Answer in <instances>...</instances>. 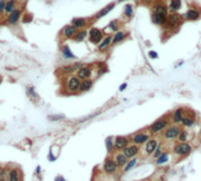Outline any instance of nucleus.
<instances>
[{"label":"nucleus","instance_id":"15","mask_svg":"<svg viewBox=\"0 0 201 181\" xmlns=\"http://www.w3.org/2000/svg\"><path fill=\"white\" fill-rule=\"evenodd\" d=\"M112 159L115 160V162L117 163V166H118L120 168H124V166H126L127 163H128V161H129V159H128L122 152H117L115 155L112 156Z\"/></svg>","mask_w":201,"mask_h":181},{"label":"nucleus","instance_id":"32","mask_svg":"<svg viewBox=\"0 0 201 181\" xmlns=\"http://www.w3.org/2000/svg\"><path fill=\"white\" fill-rule=\"evenodd\" d=\"M137 161H138V159H137V157L130 159V160L128 161V163H127L126 166H124V168H123V172H129L130 169H133V168H134V167L136 166Z\"/></svg>","mask_w":201,"mask_h":181},{"label":"nucleus","instance_id":"17","mask_svg":"<svg viewBox=\"0 0 201 181\" xmlns=\"http://www.w3.org/2000/svg\"><path fill=\"white\" fill-rule=\"evenodd\" d=\"M167 17H168V16H166V14H160V13H151V22H153L155 25L163 26L165 24H166Z\"/></svg>","mask_w":201,"mask_h":181},{"label":"nucleus","instance_id":"40","mask_svg":"<svg viewBox=\"0 0 201 181\" xmlns=\"http://www.w3.org/2000/svg\"><path fill=\"white\" fill-rule=\"evenodd\" d=\"M149 57L153 58V59H155V58H157V53L155 51H150L149 52Z\"/></svg>","mask_w":201,"mask_h":181},{"label":"nucleus","instance_id":"29","mask_svg":"<svg viewBox=\"0 0 201 181\" xmlns=\"http://www.w3.org/2000/svg\"><path fill=\"white\" fill-rule=\"evenodd\" d=\"M114 140L115 139H112V137H108L105 140V147H106V150H108L109 154H111L115 150V142H114Z\"/></svg>","mask_w":201,"mask_h":181},{"label":"nucleus","instance_id":"10","mask_svg":"<svg viewBox=\"0 0 201 181\" xmlns=\"http://www.w3.org/2000/svg\"><path fill=\"white\" fill-rule=\"evenodd\" d=\"M122 153H123L129 160H130V159H134V157H137L138 153H140V146H136V145L131 143V145H129L127 148H124V149L122 150Z\"/></svg>","mask_w":201,"mask_h":181},{"label":"nucleus","instance_id":"31","mask_svg":"<svg viewBox=\"0 0 201 181\" xmlns=\"http://www.w3.org/2000/svg\"><path fill=\"white\" fill-rule=\"evenodd\" d=\"M8 181H20V173L18 169H12L8 174Z\"/></svg>","mask_w":201,"mask_h":181},{"label":"nucleus","instance_id":"5","mask_svg":"<svg viewBox=\"0 0 201 181\" xmlns=\"http://www.w3.org/2000/svg\"><path fill=\"white\" fill-rule=\"evenodd\" d=\"M149 140H150V135L147 134V133H143V131H138V133H136V134L130 136V141L134 145H136V146L146 145Z\"/></svg>","mask_w":201,"mask_h":181},{"label":"nucleus","instance_id":"45","mask_svg":"<svg viewBox=\"0 0 201 181\" xmlns=\"http://www.w3.org/2000/svg\"><path fill=\"white\" fill-rule=\"evenodd\" d=\"M118 1H120V2H121V1H123V0H118Z\"/></svg>","mask_w":201,"mask_h":181},{"label":"nucleus","instance_id":"9","mask_svg":"<svg viewBox=\"0 0 201 181\" xmlns=\"http://www.w3.org/2000/svg\"><path fill=\"white\" fill-rule=\"evenodd\" d=\"M114 142H115V149L116 150H118V152H122L124 148H127L128 146H129V143L131 142L130 141V137H128V136H116L115 137V140H114Z\"/></svg>","mask_w":201,"mask_h":181},{"label":"nucleus","instance_id":"41","mask_svg":"<svg viewBox=\"0 0 201 181\" xmlns=\"http://www.w3.org/2000/svg\"><path fill=\"white\" fill-rule=\"evenodd\" d=\"M64 116L63 115H59V116H50V120H60V118H63Z\"/></svg>","mask_w":201,"mask_h":181},{"label":"nucleus","instance_id":"39","mask_svg":"<svg viewBox=\"0 0 201 181\" xmlns=\"http://www.w3.org/2000/svg\"><path fill=\"white\" fill-rule=\"evenodd\" d=\"M5 1L4 0H0V13H1V11H5Z\"/></svg>","mask_w":201,"mask_h":181},{"label":"nucleus","instance_id":"16","mask_svg":"<svg viewBox=\"0 0 201 181\" xmlns=\"http://www.w3.org/2000/svg\"><path fill=\"white\" fill-rule=\"evenodd\" d=\"M77 28H76L75 26L72 25H66L64 28H63V32H62V34H63V37L64 38H66V39H74L76 36V33H77Z\"/></svg>","mask_w":201,"mask_h":181},{"label":"nucleus","instance_id":"27","mask_svg":"<svg viewBox=\"0 0 201 181\" xmlns=\"http://www.w3.org/2000/svg\"><path fill=\"white\" fill-rule=\"evenodd\" d=\"M62 54H63V57L66 58V59H75L76 58L74 52L70 50V48H69L68 45H64V46L62 48Z\"/></svg>","mask_w":201,"mask_h":181},{"label":"nucleus","instance_id":"21","mask_svg":"<svg viewBox=\"0 0 201 181\" xmlns=\"http://www.w3.org/2000/svg\"><path fill=\"white\" fill-rule=\"evenodd\" d=\"M153 13H160L168 16V6H166L163 2H156L153 6Z\"/></svg>","mask_w":201,"mask_h":181},{"label":"nucleus","instance_id":"33","mask_svg":"<svg viewBox=\"0 0 201 181\" xmlns=\"http://www.w3.org/2000/svg\"><path fill=\"white\" fill-rule=\"evenodd\" d=\"M5 11L7 13H12L13 11H16V0H8L5 5Z\"/></svg>","mask_w":201,"mask_h":181},{"label":"nucleus","instance_id":"42","mask_svg":"<svg viewBox=\"0 0 201 181\" xmlns=\"http://www.w3.org/2000/svg\"><path fill=\"white\" fill-rule=\"evenodd\" d=\"M126 88H127V83H123V84H122V85L120 86V91H123V90H124Z\"/></svg>","mask_w":201,"mask_h":181},{"label":"nucleus","instance_id":"38","mask_svg":"<svg viewBox=\"0 0 201 181\" xmlns=\"http://www.w3.org/2000/svg\"><path fill=\"white\" fill-rule=\"evenodd\" d=\"M27 94H28V96H30V97L38 100V96H37V94H36V91H34V89H33V88H28V89H27Z\"/></svg>","mask_w":201,"mask_h":181},{"label":"nucleus","instance_id":"7","mask_svg":"<svg viewBox=\"0 0 201 181\" xmlns=\"http://www.w3.org/2000/svg\"><path fill=\"white\" fill-rule=\"evenodd\" d=\"M89 40L92 43V44H100V42L104 39V33L103 31L97 28V27H91L89 30Z\"/></svg>","mask_w":201,"mask_h":181},{"label":"nucleus","instance_id":"12","mask_svg":"<svg viewBox=\"0 0 201 181\" xmlns=\"http://www.w3.org/2000/svg\"><path fill=\"white\" fill-rule=\"evenodd\" d=\"M92 75V68L91 66H83L80 70L77 71V77L79 78L80 80H85V79H89Z\"/></svg>","mask_w":201,"mask_h":181},{"label":"nucleus","instance_id":"37","mask_svg":"<svg viewBox=\"0 0 201 181\" xmlns=\"http://www.w3.org/2000/svg\"><path fill=\"white\" fill-rule=\"evenodd\" d=\"M162 153H163V152H162V146H160V145H159V146H157V148L155 149L154 154H153V159H155V160H156V159H159L160 156L162 155Z\"/></svg>","mask_w":201,"mask_h":181},{"label":"nucleus","instance_id":"11","mask_svg":"<svg viewBox=\"0 0 201 181\" xmlns=\"http://www.w3.org/2000/svg\"><path fill=\"white\" fill-rule=\"evenodd\" d=\"M182 18L185 20H191V22H195V20H199L201 18V12L197 8H189L183 16Z\"/></svg>","mask_w":201,"mask_h":181},{"label":"nucleus","instance_id":"1","mask_svg":"<svg viewBox=\"0 0 201 181\" xmlns=\"http://www.w3.org/2000/svg\"><path fill=\"white\" fill-rule=\"evenodd\" d=\"M169 116L167 115V116H163V117H161V118H159V120H156L155 122H153L150 126H149V133L153 134V135H157V134H160V133H162L163 130H166L168 127H169Z\"/></svg>","mask_w":201,"mask_h":181},{"label":"nucleus","instance_id":"36","mask_svg":"<svg viewBox=\"0 0 201 181\" xmlns=\"http://www.w3.org/2000/svg\"><path fill=\"white\" fill-rule=\"evenodd\" d=\"M168 160H169L168 153H162V155L160 156L159 159H156L155 162H156V165H163V163H166Z\"/></svg>","mask_w":201,"mask_h":181},{"label":"nucleus","instance_id":"25","mask_svg":"<svg viewBox=\"0 0 201 181\" xmlns=\"http://www.w3.org/2000/svg\"><path fill=\"white\" fill-rule=\"evenodd\" d=\"M86 37H89V31H86V30H79V31H77L74 40L77 42V43H80V42L85 40Z\"/></svg>","mask_w":201,"mask_h":181},{"label":"nucleus","instance_id":"44","mask_svg":"<svg viewBox=\"0 0 201 181\" xmlns=\"http://www.w3.org/2000/svg\"><path fill=\"white\" fill-rule=\"evenodd\" d=\"M0 181H7V179H1Z\"/></svg>","mask_w":201,"mask_h":181},{"label":"nucleus","instance_id":"23","mask_svg":"<svg viewBox=\"0 0 201 181\" xmlns=\"http://www.w3.org/2000/svg\"><path fill=\"white\" fill-rule=\"evenodd\" d=\"M114 7H115V2H111V4L106 5L104 8H102L100 12L96 14V17H95V18H96V19H100V18L105 17V16H106V14H108L110 11H112V8H114Z\"/></svg>","mask_w":201,"mask_h":181},{"label":"nucleus","instance_id":"34","mask_svg":"<svg viewBox=\"0 0 201 181\" xmlns=\"http://www.w3.org/2000/svg\"><path fill=\"white\" fill-rule=\"evenodd\" d=\"M188 137H189V134L188 131L185 129L181 130V133L179 134V137H177V141L179 142H187L188 141Z\"/></svg>","mask_w":201,"mask_h":181},{"label":"nucleus","instance_id":"18","mask_svg":"<svg viewBox=\"0 0 201 181\" xmlns=\"http://www.w3.org/2000/svg\"><path fill=\"white\" fill-rule=\"evenodd\" d=\"M71 25L75 26L78 31L84 30L86 26L89 25V19H86V18H75V19H72Z\"/></svg>","mask_w":201,"mask_h":181},{"label":"nucleus","instance_id":"13","mask_svg":"<svg viewBox=\"0 0 201 181\" xmlns=\"http://www.w3.org/2000/svg\"><path fill=\"white\" fill-rule=\"evenodd\" d=\"M185 108H177L174 110L173 115H172V121L174 124H179L182 122V120L185 118Z\"/></svg>","mask_w":201,"mask_h":181},{"label":"nucleus","instance_id":"26","mask_svg":"<svg viewBox=\"0 0 201 181\" xmlns=\"http://www.w3.org/2000/svg\"><path fill=\"white\" fill-rule=\"evenodd\" d=\"M181 124L185 127V128H192L194 124H195V118L193 116H185V118L182 120Z\"/></svg>","mask_w":201,"mask_h":181},{"label":"nucleus","instance_id":"8","mask_svg":"<svg viewBox=\"0 0 201 181\" xmlns=\"http://www.w3.org/2000/svg\"><path fill=\"white\" fill-rule=\"evenodd\" d=\"M80 83H82V80L77 76H70L65 82V88L70 92H76V91H79Z\"/></svg>","mask_w":201,"mask_h":181},{"label":"nucleus","instance_id":"20","mask_svg":"<svg viewBox=\"0 0 201 181\" xmlns=\"http://www.w3.org/2000/svg\"><path fill=\"white\" fill-rule=\"evenodd\" d=\"M111 43H112V34H106L104 39L98 44V50L100 52H104L105 50H108L109 46H111Z\"/></svg>","mask_w":201,"mask_h":181},{"label":"nucleus","instance_id":"14","mask_svg":"<svg viewBox=\"0 0 201 181\" xmlns=\"http://www.w3.org/2000/svg\"><path fill=\"white\" fill-rule=\"evenodd\" d=\"M157 146H159V141H157L156 139H150V140L144 145V153H146L147 155H153L154 152H155V149L157 148Z\"/></svg>","mask_w":201,"mask_h":181},{"label":"nucleus","instance_id":"24","mask_svg":"<svg viewBox=\"0 0 201 181\" xmlns=\"http://www.w3.org/2000/svg\"><path fill=\"white\" fill-rule=\"evenodd\" d=\"M92 85H94V80H92L91 78L85 79V80H82L79 91H80V92H86V91H89V90L92 88Z\"/></svg>","mask_w":201,"mask_h":181},{"label":"nucleus","instance_id":"2","mask_svg":"<svg viewBox=\"0 0 201 181\" xmlns=\"http://www.w3.org/2000/svg\"><path fill=\"white\" fill-rule=\"evenodd\" d=\"M102 169H103V172H104L105 174H108V175H114V174H116V173L118 172L120 167L117 166V163L115 162V160L109 156V157H106V159L104 160L103 166H102Z\"/></svg>","mask_w":201,"mask_h":181},{"label":"nucleus","instance_id":"3","mask_svg":"<svg viewBox=\"0 0 201 181\" xmlns=\"http://www.w3.org/2000/svg\"><path fill=\"white\" fill-rule=\"evenodd\" d=\"M192 149L193 148H192V146L189 143H187V142H179V143H176L175 146H174L173 153L176 156H179V157H185L188 154H191Z\"/></svg>","mask_w":201,"mask_h":181},{"label":"nucleus","instance_id":"28","mask_svg":"<svg viewBox=\"0 0 201 181\" xmlns=\"http://www.w3.org/2000/svg\"><path fill=\"white\" fill-rule=\"evenodd\" d=\"M19 17H20V11L19 10H16V11H13L11 14H10V17H8V23L10 24H16L17 22H18V19H19Z\"/></svg>","mask_w":201,"mask_h":181},{"label":"nucleus","instance_id":"35","mask_svg":"<svg viewBox=\"0 0 201 181\" xmlns=\"http://www.w3.org/2000/svg\"><path fill=\"white\" fill-rule=\"evenodd\" d=\"M120 28V22L118 20H112L108 24V30L112 31V32H117Z\"/></svg>","mask_w":201,"mask_h":181},{"label":"nucleus","instance_id":"43","mask_svg":"<svg viewBox=\"0 0 201 181\" xmlns=\"http://www.w3.org/2000/svg\"><path fill=\"white\" fill-rule=\"evenodd\" d=\"M56 181H65V179H64L63 177H60V175H59V177H57V178H56Z\"/></svg>","mask_w":201,"mask_h":181},{"label":"nucleus","instance_id":"19","mask_svg":"<svg viewBox=\"0 0 201 181\" xmlns=\"http://www.w3.org/2000/svg\"><path fill=\"white\" fill-rule=\"evenodd\" d=\"M127 34H128V33H127L126 31H117V32H115V34H112V43H111V46L122 43V42L127 38Z\"/></svg>","mask_w":201,"mask_h":181},{"label":"nucleus","instance_id":"22","mask_svg":"<svg viewBox=\"0 0 201 181\" xmlns=\"http://www.w3.org/2000/svg\"><path fill=\"white\" fill-rule=\"evenodd\" d=\"M182 7V1L181 0H169L168 4V10H170L172 13H176L181 10Z\"/></svg>","mask_w":201,"mask_h":181},{"label":"nucleus","instance_id":"30","mask_svg":"<svg viewBox=\"0 0 201 181\" xmlns=\"http://www.w3.org/2000/svg\"><path fill=\"white\" fill-rule=\"evenodd\" d=\"M123 14H124V17H127L128 19H131L133 18V16H134V7L131 6V5H126L124 6V8H123Z\"/></svg>","mask_w":201,"mask_h":181},{"label":"nucleus","instance_id":"4","mask_svg":"<svg viewBox=\"0 0 201 181\" xmlns=\"http://www.w3.org/2000/svg\"><path fill=\"white\" fill-rule=\"evenodd\" d=\"M180 22H181V17L177 13H170V14H168L166 24L163 25V27L167 31H173L175 27H177V25L180 24Z\"/></svg>","mask_w":201,"mask_h":181},{"label":"nucleus","instance_id":"6","mask_svg":"<svg viewBox=\"0 0 201 181\" xmlns=\"http://www.w3.org/2000/svg\"><path fill=\"white\" fill-rule=\"evenodd\" d=\"M181 127H179L177 124H173V126H169L167 129L163 131V137L165 140L167 141H172V140H175L179 137V134L181 133Z\"/></svg>","mask_w":201,"mask_h":181}]
</instances>
